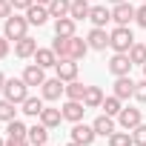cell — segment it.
I'll return each instance as SVG.
<instances>
[{
	"label": "cell",
	"instance_id": "obj_9",
	"mask_svg": "<svg viewBox=\"0 0 146 146\" xmlns=\"http://www.w3.org/2000/svg\"><path fill=\"white\" fill-rule=\"evenodd\" d=\"M49 17H52V15H49V6L32 3V6L26 9V20H29V26H43V23H46Z\"/></svg>",
	"mask_w": 146,
	"mask_h": 146
},
{
	"label": "cell",
	"instance_id": "obj_6",
	"mask_svg": "<svg viewBox=\"0 0 146 146\" xmlns=\"http://www.w3.org/2000/svg\"><path fill=\"white\" fill-rule=\"evenodd\" d=\"M95 137H98L95 126H86V123H75V126H72V140L80 143V146H92Z\"/></svg>",
	"mask_w": 146,
	"mask_h": 146
},
{
	"label": "cell",
	"instance_id": "obj_21",
	"mask_svg": "<svg viewBox=\"0 0 146 146\" xmlns=\"http://www.w3.org/2000/svg\"><path fill=\"white\" fill-rule=\"evenodd\" d=\"M57 54H54V49H37L35 52V63L37 66H43V69H49V66H57Z\"/></svg>",
	"mask_w": 146,
	"mask_h": 146
},
{
	"label": "cell",
	"instance_id": "obj_37",
	"mask_svg": "<svg viewBox=\"0 0 146 146\" xmlns=\"http://www.w3.org/2000/svg\"><path fill=\"white\" fill-rule=\"evenodd\" d=\"M135 20H137V26H143V29H146V3L135 12Z\"/></svg>",
	"mask_w": 146,
	"mask_h": 146
},
{
	"label": "cell",
	"instance_id": "obj_46",
	"mask_svg": "<svg viewBox=\"0 0 146 146\" xmlns=\"http://www.w3.org/2000/svg\"><path fill=\"white\" fill-rule=\"evenodd\" d=\"M143 78H146V63H143Z\"/></svg>",
	"mask_w": 146,
	"mask_h": 146
},
{
	"label": "cell",
	"instance_id": "obj_22",
	"mask_svg": "<svg viewBox=\"0 0 146 146\" xmlns=\"http://www.w3.org/2000/svg\"><path fill=\"white\" fill-rule=\"evenodd\" d=\"M75 23L78 20H72V17H57L54 20V35L57 37H72L75 35Z\"/></svg>",
	"mask_w": 146,
	"mask_h": 146
},
{
	"label": "cell",
	"instance_id": "obj_4",
	"mask_svg": "<svg viewBox=\"0 0 146 146\" xmlns=\"http://www.w3.org/2000/svg\"><path fill=\"white\" fill-rule=\"evenodd\" d=\"M129 69H132L129 52H115L112 60H109V72H112L115 78H123V75H129Z\"/></svg>",
	"mask_w": 146,
	"mask_h": 146
},
{
	"label": "cell",
	"instance_id": "obj_26",
	"mask_svg": "<svg viewBox=\"0 0 146 146\" xmlns=\"http://www.w3.org/2000/svg\"><path fill=\"white\" fill-rule=\"evenodd\" d=\"M20 106H23V112L32 115V117H40V112H43V100H40V98H26Z\"/></svg>",
	"mask_w": 146,
	"mask_h": 146
},
{
	"label": "cell",
	"instance_id": "obj_39",
	"mask_svg": "<svg viewBox=\"0 0 146 146\" xmlns=\"http://www.w3.org/2000/svg\"><path fill=\"white\" fill-rule=\"evenodd\" d=\"M35 0H12V9H29Z\"/></svg>",
	"mask_w": 146,
	"mask_h": 146
},
{
	"label": "cell",
	"instance_id": "obj_33",
	"mask_svg": "<svg viewBox=\"0 0 146 146\" xmlns=\"http://www.w3.org/2000/svg\"><path fill=\"white\" fill-rule=\"evenodd\" d=\"M52 49H54L57 57H69V37H54Z\"/></svg>",
	"mask_w": 146,
	"mask_h": 146
},
{
	"label": "cell",
	"instance_id": "obj_8",
	"mask_svg": "<svg viewBox=\"0 0 146 146\" xmlns=\"http://www.w3.org/2000/svg\"><path fill=\"white\" fill-rule=\"evenodd\" d=\"M83 112H86V103H83V100H66V103H63V120L80 123V120H83Z\"/></svg>",
	"mask_w": 146,
	"mask_h": 146
},
{
	"label": "cell",
	"instance_id": "obj_31",
	"mask_svg": "<svg viewBox=\"0 0 146 146\" xmlns=\"http://www.w3.org/2000/svg\"><path fill=\"white\" fill-rule=\"evenodd\" d=\"M129 60L143 66V63H146V43H135V46L129 49Z\"/></svg>",
	"mask_w": 146,
	"mask_h": 146
},
{
	"label": "cell",
	"instance_id": "obj_16",
	"mask_svg": "<svg viewBox=\"0 0 146 146\" xmlns=\"http://www.w3.org/2000/svg\"><path fill=\"white\" fill-rule=\"evenodd\" d=\"M115 95H117L120 100L135 98V83H132V78H129V75H123V78H117V80H115Z\"/></svg>",
	"mask_w": 146,
	"mask_h": 146
},
{
	"label": "cell",
	"instance_id": "obj_18",
	"mask_svg": "<svg viewBox=\"0 0 146 146\" xmlns=\"http://www.w3.org/2000/svg\"><path fill=\"white\" fill-rule=\"evenodd\" d=\"M29 143L32 146H46V140H49V126H43V123H35L32 129H29Z\"/></svg>",
	"mask_w": 146,
	"mask_h": 146
},
{
	"label": "cell",
	"instance_id": "obj_24",
	"mask_svg": "<svg viewBox=\"0 0 146 146\" xmlns=\"http://www.w3.org/2000/svg\"><path fill=\"white\" fill-rule=\"evenodd\" d=\"M83 103H86V109H98V106L103 103V92H100L98 86H86V95H83Z\"/></svg>",
	"mask_w": 146,
	"mask_h": 146
},
{
	"label": "cell",
	"instance_id": "obj_25",
	"mask_svg": "<svg viewBox=\"0 0 146 146\" xmlns=\"http://www.w3.org/2000/svg\"><path fill=\"white\" fill-rule=\"evenodd\" d=\"M69 12H72V0H52L49 3L52 17H69Z\"/></svg>",
	"mask_w": 146,
	"mask_h": 146
},
{
	"label": "cell",
	"instance_id": "obj_17",
	"mask_svg": "<svg viewBox=\"0 0 146 146\" xmlns=\"http://www.w3.org/2000/svg\"><path fill=\"white\" fill-rule=\"evenodd\" d=\"M60 120H63V109H52V106H43V112H40V123H43V126L54 129V126H60Z\"/></svg>",
	"mask_w": 146,
	"mask_h": 146
},
{
	"label": "cell",
	"instance_id": "obj_27",
	"mask_svg": "<svg viewBox=\"0 0 146 146\" xmlns=\"http://www.w3.org/2000/svg\"><path fill=\"white\" fill-rule=\"evenodd\" d=\"M6 132H9V137H26V135H29V126H26L23 120L15 117V120L6 123Z\"/></svg>",
	"mask_w": 146,
	"mask_h": 146
},
{
	"label": "cell",
	"instance_id": "obj_30",
	"mask_svg": "<svg viewBox=\"0 0 146 146\" xmlns=\"http://www.w3.org/2000/svg\"><path fill=\"white\" fill-rule=\"evenodd\" d=\"M15 106H17V103H12V100H6V98L0 100V120H3V123H9V120H15V112H17Z\"/></svg>",
	"mask_w": 146,
	"mask_h": 146
},
{
	"label": "cell",
	"instance_id": "obj_29",
	"mask_svg": "<svg viewBox=\"0 0 146 146\" xmlns=\"http://www.w3.org/2000/svg\"><path fill=\"white\" fill-rule=\"evenodd\" d=\"M100 109H103L106 115H112V117H115V115H120V109H123V106H120V98H117V95H112V98H103Z\"/></svg>",
	"mask_w": 146,
	"mask_h": 146
},
{
	"label": "cell",
	"instance_id": "obj_47",
	"mask_svg": "<svg viewBox=\"0 0 146 146\" xmlns=\"http://www.w3.org/2000/svg\"><path fill=\"white\" fill-rule=\"evenodd\" d=\"M143 3H146V0H143Z\"/></svg>",
	"mask_w": 146,
	"mask_h": 146
},
{
	"label": "cell",
	"instance_id": "obj_12",
	"mask_svg": "<svg viewBox=\"0 0 146 146\" xmlns=\"http://www.w3.org/2000/svg\"><path fill=\"white\" fill-rule=\"evenodd\" d=\"M35 52H37V40L35 37H20V40H15V54L17 57H35Z\"/></svg>",
	"mask_w": 146,
	"mask_h": 146
},
{
	"label": "cell",
	"instance_id": "obj_44",
	"mask_svg": "<svg viewBox=\"0 0 146 146\" xmlns=\"http://www.w3.org/2000/svg\"><path fill=\"white\" fill-rule=\"evenodd\" d=\"M66 146H80V143H75V140H72V143H66Z\"/></svg>",
	"mask_w": 146,
	"mask_h": 146
},
{
	"label": "cell",
	"instance_id": "obj_36",
	"mask_svg": "<svg viewBox=\"0 0 146 146\" xmlns=\"http://www.w3.org/2000/svg\"><path fill=\"white\" fill-rule=\"evenodd\" d=\"M0 17H12V0H0Z\"/></svg>",
	"mask_w": 146,
	"mask_h": 146
},
{
	"label": "cell",
	"instance_id": "obj_15",
	"mask_svg": "<svg viewBox=\"0 0 146 146\" xmlns=\"http://www.w3.org/2000/svg\"><path fill=\"white\" fill-rule=\"evenodd\" d=\"M86 40H89V49H98V52H103V49L109 46V35H106L100 26H95V29L89 32V37H86Z\"/></svg>",
	"mask_w": 146,
	"mask_h": 146
},
{
	"label": "cell",
	"instance_id": "obj_10",
	"mask_svg": "<svg viewBox=\"0 0 146 146\" xmlns=\"http://www.w3.org/2000/svg\"><path fill=\"white\" fill-rule=\"evenodd\" d=\"M40 92H43V100H57L60 95H66V83L60 78H52V80H46L40 86Z\"/></svg>",
	"mask_w": 146,
	"mask_h": 146
},
{
	"label": "cell",
	"instance_id": "obj_1",
	"mask_svg": "<svg viewBox=\"0 0 146 146\" xmlns=\"http://www.w3.org/2000/svg\"><path fill=\"white\" fill-rule=\"evenodd\" d=\"M3 98L20 106V103H23V100L29 98V83H26L23 78H12V80H6V89H3Z\"/></svg>",
	"mask_w": 146,
	"mask_h": 146
},
{
	"label": "cell",
	"instance_id": "obj_45",
	"mask_svg": "<svg viewBox=\"0 0 146 146\" xmlns=\"http://www.w3.org/2000/svg\"><path fill=\"white\" fill-rule=\"evenodd\" d=\"M0 146H6V140H3V137H0Z\"/></svg>",
	"mask_w": 146,
	"mask_h": 146
},
{
	"label": "cell",
	"instance_id": "obj_28",
	"mask_svg": "<svg viewBox=\"0 0 146 146\" xmlns=\"http://www.w3.org/2000/svg\"><path fill=\"white\" fill-rule=\"evenodd\" d=\"M83 95H86V86H83L80 80L66 83V98H69V100H83Z\"/></svg>",
	"mask_w": 146,
	"mask_h": 146
},
{
	"label": "cell",
	"instance_id": "obj_42",
	"mask_svg": "<svg viewBox=\"0 0 146 146\" xmlns=\"http://www.w3.org/2000/svg\"><path fill=\"white\" fill-rule=\"evenodd\" d=\"M35 3H40V6H49V3H52V0H35Z\"/></svg>",
	"mask_w": 146,
	"mask_h": 146
},
{
	"label": "cell",
	"instance_id": "obj_20",
	"mask_svg": "<svg viewBox=\"0 0 146 146\" xmlns=\"http://www.w3.org/2000/svg\"><path fill=\"white\" fill-rule=\"evenodd\" d=\"M89 12H92L89 0H72V12H69V17H72V20H89Z\"/></svg>",
	"mask_w": 146,
	"mask_h": 146
},
{
	"label": "cell",
	"instance_id": "obj_41",
	"mask_svg": "<svg viewBox=\"0 0 146 146\" xmlns=\"http://www.w3.org/2000/svg\"><path fill=\"white\" fill-rule=\"evenodd\" d=\"M3 89H6V75L0 72V92H3Z\"/></svg>",
	"mask_w": 146,
	"mask_h": 146
},
{
	"label": "cell",
	"instance_id": "obj_23",
	"mask_svg": "<svg viewBox=\"0 0 146 146\" xmlns=\"http://www.w3.org/2000/svg\"><path fill=\"white\" fill-rule=\"evenodd\" d=\"M89 20H92L95 26H100V29H103V26L112 20V12H109L106 6H92V12H89Z\"/></svg>",
	"mask_w": 146,
	"mask_h": 146
},
{
	"label": "cell",
	"instance_id": "obj_38",
	"mask_svg": "<svg viewBox=\"0 0 146 146\" xmlns=\"http://www.w3.org/2000/svg\"><path fill=\"white\" fill-rule=\"evenodd\" d=\"M6 146H32V143H29V137H9Z\"/></svg>",
	"mask_w": 146,
	"mask_h": 146
},
{
	"label": "cell",
	"instance_id": "obj_11",
	"mask_svg": "<svg viewBox=\"0 0 146 146\" xmlns=\"http://www.w3.org/2000/svg\"><path fill=\"white\" fill-rule=\"evenodd\" d=\"M117 120H120V126H123L126 132H132L135 126H140V123H143V117H140V109H132V106H126V109H120V115H117Z\"/></svg>",
	"mask_w": 146,
	"mask_h": 146
},
{
	"label": "cell",
	"instance_id": "obj_14",
	"mask_svg": "<svg viewBox=\"0 0 146 146\" xmlns=\"http://www.w3.org/2000/svg\"><path fill=\"white\" fill-rule=\"evenodd\" d=\"M86 52H89V40H83V37H75V35L69 37V57H72V60H80V57H86Z\"/></svg>",
	"mask_w": 146,
	"mask_h": 146
},
{
	"label": "cell",
	"instance_id": "obj_19",
	"mask_svg": "<svg viewBox=\"0 0 146 146\" xmlns=\"http://www.w3.org/2000/svg\"><path fill=\"white\" fill-rule=\"evenodd\" d=\"M92 126H95V135H103V137H109V135L115 132V120H112V115H106V112H103L100 117H95Z\"/></svg>",
	"mask_w": 146,
	"mask_h": 146
},
{
	"label": "cell",
	"instance_id": "obj_2",
	"mask_svg": "<svg viewBox=\"0 0 146 146\" xmlns=\"http://www.w3.org/2000/svg\"><path fill=\"white\" fill-rule=\"evenodd\" d=\"M109 46L115 52H129L135 46V37H132V29L129 26H117L112 35H109Z\"/></svg>",
	"mask_w": 146,
	"mask_h": 146
},
{
	"label": "cell",
	"instance_id": "obj_3",
	"mask_svg": "<svg viewBox=\"0 0 146 146\" xmlns=\"http://www.w3.org/2000/svg\"><path fill=\"white\" fill-rule=\"evenodd\" d=\"M26 29H29V20L26 17H6L3 20V37H9V40H20V37H26Z\"/></svg>",
	"mask_w": 146,
	"mask_h": 146
},
{
	"label": "cell",
	"instance_id": "obj_7",
	"mask_svg": "<svg viewBox=\"0 0 146 146\" xmlns=\"http://www.w3.org/2000/svg\"><path fill=\"white\" fill-rule=\"evenodd\" d=\"M135 6L129 3V0H126V3H117L115 9H112V20L117 23V26H129V20H135Z\"/></svg>",
	"mask_w": 146,
	"mask_h": 146
},
{
	"label": "cell",
	"instance_id": "obj_43",
	"mask_svg": "<svg viewBox=\"0 0 146 146\" xmlns=\"http://www.w3.org/2000/svg\"><path fill=\"white\" fill-rule=\"evenodd\" d=\"M109 3H115V6H117V3H126V0H109Z\"/></svg>",
	"mask_w": 146,
	"mask_h": 146
},
{
	"label": "cell",
	"instance_id": "obj_34",
	"mask_svg": "<svg viewBox=\"0 0 146 146\" xmlns=\"http://www.w3.org/2000/svg\"><path fill=\"white\" fill-rule=\"evenodd\" d=\"M132 140H135V146H146V126L143 123L132 129Z\"/></svg>",
	"mask_w": 146,
	"mask_h": 146
},
{
	"label": "cell",
	"instance_id": "obj_40",
	"mask_svg": "<svg viewBox=\"0 0 146 146\" xmlns=\"http://www.w3.org/2000/svg\"><path fill=\"white\" fill-rule=\"evenodd\" d=\"M9 54V37H0V60Z\"/></svg>",
	"mask_w": 146,
	"mask_h": 146
},
{
	"label": "cell",
	"instance_id": "obj_5",
	"mask_svg": "<svg viewBox=\"0 0 146 146\" xmlns=\"http://www.w3.org/2000/svg\"><path fill=\"white\" fill-rule=\"evenodd\" d=\"M54 69H57V78H60L63 83L78 80V60H72V57H60Z\"/></svg>",
	"mask_w": 146,
	"mask_h": 146
},
{
	"label": "cell",
	"instance_id": "obj_35",
	"mask_svg": "<svg viewBox=\"0 0 146 146\" xmlns=\"http://www.w3.org/2000/svg\"><path fill=\"white\" fill-rule=\"evenodd\" d=\"M135 100L137 103H146V78L140 83H135Z\"/></svg>",
	"mask_w": 146,
	"mask_h": 146
},
{
	"label": "cell",
	"instance_id": "obj_32",
	"mask_svg": "<svg viewBox=\"0 0 146 146\" xmlns=\"http://www.w3.org/2000/svg\"><path fill=\"white\" fill-rule=\"evenodd\" d=\"M132 135L129 132H112L109 135V146H132Z\"/></svg>",
	"mask_w": 146,
	"mask_h": 146
},
{
	"label": "cell",
	"instance_id": "obj_13",
	"mask_svg": "<svg viewBox=\"0 0 146 146\" xmlns=\"http://www.w3.org/2000/svg\"><path fill=\"white\" fill-rule=\"evenodd\" d=\"M23 80H26L29 86H43V83H46V75H43V66H37V63L26 66V69H23Z\"/></svg>",
	"mask_w": 146,
	"mask_h": 146
}]
</instances>
